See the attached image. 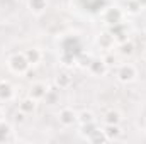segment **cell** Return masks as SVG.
I'll return each instance as SVG.
<instances>
[{
    "label": "cell",
    "mask_w": 146,
    "mask_h": 144,
    "mask_svg": "<svg viewBox=\"0 0 146 144\" xmlns=\"http://www.w3.org/2000/svg\"><path fill=\"white\" fill-rule=\"evenodd\" d=\"M29 61H27V58L24 56V54H14V56H10L9 58V68L12 70L14 73H26L29 70Z\"/></svg>",
    "instance_id": "1"
},
{
    "label": "cell",
    "mask_w": 146,
    "mask_h": 144,
    "mask_svg": "<svg viewBox=\"0 0 146 144\" xmlns=\"http://www.w3.org/2000/svg\"><path fill=\"white\" fill-rule=\"evenodd\" d=\"M61 49H63V53H70L73 56H80L82 53H83V49H82V42L78 41V37H66L65 41H63V44H61Z\"/></svg>",
    "instance_id": "2"
},
{
    "label": "cell",
    "mask_w": 146,
    "mask_h": 144,
    "mask_svg": "<svg viewBox=\"0 0 146 144\" xmlns=\"http://www.w3.org/2000/svg\"><path fill=\"white\" fill-rule=\"evenodd\" d=\"M117 78H119V81H122V83H131V81L136 78V68H134L133 65H122V66H119V70H117Z\"/></svg>",
    "instance_id": "3"
},
{
    "label": "cell",
    "mask_w": 146,
    "mask_h": 144,
    "mask_svg": "<svg viewBox=\"0 0 146 144\" xmlns=\"http://www.w3.org/2000/svg\"><path fill=\"white\" fill-rule=\"evenodd\" d=\"M122 10L119 7H109L106 12H104V20L109 24V26H115V24H121L122 20Z\"/></svg>",
    "instance_id": "4"
},
{
    "label": "cell",
    "mask_w": 146,
    "mask_h": 144,
    "mask_svg": "<svg viewBox=\"0 0 146 144\" xmlns=\"http://www.w3.org/2000/svg\"><path fill=\"white\" fill-rule=\"evenodd\" d=\"M107 65H106V61H104V58L100 59V58H92V61H90V65H88V70L90 73L94 75V76H104L106 73H107Z\"/></svg>",
    "instance_id": "5"
},
{
    "label": "cell",
    "mask_w": 146,
    "mask_h": 144,
    "mask_svg": "<svg viewBox=\"0 0 146 144\" xmlns=\"http://www.w3.org/2000/svg\"><path fill=\"white\" fill-rule=\"evenodd\" d=\"M76 112L73 110V108H63L61 112H60V122L65 126V127H70V126H73L75 122H76Z\"/></svg>",
    "instance_id": "6"
},
{
    "label": "cell",
    "mask_w": 146,
    "mask_h": 144,
    "mask_svg": "<svg viewBox=\"0 0 146 144\" xmlns=\"http://www.w3.org/2000/svg\"><path fill=\"white\" fill-rule=\"evenodd\" d=\"M14 97V88L9 81L2 80L0 81V102H9Z\"/></svg>",
    "instance_id": "7"
},
{
    "label": "cell",
    "mask_w": 146,
    "mask_h": 144,
    "mask_svg": "<svg viewBox=\"0 0 146 144\" xmlns=\"http://www.w3.org/2000/svg\"><path fill=\"white\" fill-rule=\"evenodd\" d=\"M80 3H82V7H83L85 10L95 14V12H99V10L104 9L106 0H80Z\"/></svg>",
    "instance_id": "8"
},
{
    "label": "cell",
    "mask_w": 146,
    "mask_h": 144,
    "mask_svg": "<svg viewBox=\"0 0 146 144\" xmlns=\"http://www.w3.org/2000/svg\"><path fill=\"white\" fill-rule=\"evenodd\" d=\"M46 92H48V88H46L44 83H34L29 90V97L34 98V100H41V98H44Z\"/></svg>",
    "instance_id": "9"
},
{
    "label": "cell",
    "mask_w": 146,
    "mask_h": 144,
    "mask_svg": "<svg viewBox=\"0 0 146 144\" xmlns=\"http://www.w3.org/2000/svg\"><path fill=\"white\" fill-rule=\"evenodd\" d=\"M114 36L110 34V32H102L100 36H99V39H97V44L100 46V49H106V51H109L110 48L114 46Z\"/></svg>",
    "instance_id": "10"
},
{
    "label": "cell",
    "mask_w": 146,
    "mask_h": 144,
    "mask_svg": "<svg viewBox=\"0 0 146 144\" xmlns=\"http://www.w3.org/2000/svg\"><path fill=\"white\" fill-rule=\"evenodd\" d=\"M27 5H29L31 12H34V14H42V12L46 10V7H48V0H29Z\"/></svg>",
    "instance_id": "11"
},
{
    "label": "cell",
    "mask_w": 146,
    "mask_h": 144,
    "mask_svg": "<svg viewBox=\"0 0 146 144\" xmlns=\"http://www.w3.org/2000/svg\"><path fill=\"white\" fill-rule=\"evenodd\" d=\"M58 90H60L58 87H51V88H48V92H46V95H44V100H46L48 105H54V104L58 102V98H60Z\"/></svg>",
    "instance_id": "12"
},
{
    "label": "cell",
    "mask_w": 146,
    "mask_h": 144,
    "mask_svg": "<svg viewBox=\"0 0 146 144\" xmlns=\"http://www.w3.org/2000/svg\"><path fill=\"white\" fill-rule=\"evenodd\" d=\"M24 56L27 58V61H29V65H37L39 61H41V51L36 49V48H31V49H26V53H24Z\"/></svg>",
    "instance_id": "13"
},
{
    "label": "cell",
    "mask_w": 146,
    "mask_h": 144,
    "mask_svg": "<svg viewBox=\"0 0 146 144\" xmlns=\"http://www.w3.org/2000/svg\"><path fill=\"white\" fill-rule=\"evenodd\" d=\"M34 108H36V100L31 98V97H29V98H24V100L19 104V110H22L26 115H27V114H33Z\"/></svg>",
    "instance_id": "14"
},
{
    "label": "cell",
    "mask_w": 146,
    "mask_h": 144,
    "mask_svg": "<svg viewBox=\"0 0 146 144\" xmlns=\"http://www.w3.org/2000/svg\"><path fill=\"white\" fill-rule=\"evenodd\" d=\"M107 139H117L121 136V129H119V124H106V129H104Z\"/></svg>",
    "instance_id": "15"
},
{
    "label": "cell",
    "mask_w": 146,
    "mask_h": 144,
    "mask_svg": "<svg viewBox=\"0 0 146 144\" xmlns=\"http://www.w3.org/2000/svg\"><path fill=\"white\" fill-rule=\"evenodd\" d=\"M70 83H72V76L68 73H60L56 76V87L58 88H66V87H70Z\"/></svg>",
    "instance_id": "16"
},
{
    "label": "cell",
    "mask_w": 146,
    "mask_h": 144,
    "mask_svg": "<svg viewBox=\"0 0 146 144\" xmlns=\"http://www.w3.org/2000/svg\"><path fill=\"white\" fill-rule=\"evenodd\" d=\"M104 122H106V124H119V122H121V112H117V110H109V112L104 115Z\"/></svg>",
    "instance_id": "17"
},
{
    "label": "cell",
    "mask_w": 146,
    "mask_h": 144,
    "mask_svg": "<svg viewBox=\"0 0 146 144\" xmlns=\"http://www.w3.org/2000/svg\"><path fill=\"white\" fill-rule=\"evenodd\" d=\"M76 120H78L80 124H88V122H94L95 117H94V112H90V110H82V112L76 115Z\"/></svg>",
    "instance_id": "18"
},
{
    "label": "cell",
    "mask_w": 146,
    "mask_h": 144,
    "mask_svg": "<svg viewBox=\"0 0 146 144\" xmlns=\"http://www.w3.org/2000/svg\"><path fill=\"white\" fill-rule=\"evenodd\" d=\"M61 63L66 66V68H72V66H75L76 65V56H73V54H70V53H61Z\"/></svg>",
    "instance_id": "19"
},
{
    "label": "cell",
    "mask_w": 146,
    "mask_h": 144,
    "mask_svg": "<svg viewBox=\"0 0 146 144\" xmlns=\"http://www.w3.org/2000/svg\"><path fill=\"white\" fill-rule=\"evenodd\" d=\"M133 53H134V42H133V41H124V42H121V54L131 56Z\"/></svg>",
    "instance_id": "20"
},
{
    "label": "cell",
    "mask_w": 146,
    "mask_h": 144,
    "mask_svg": "<svg viewBox=\"0 0 146 144\" xmlns=\"http://www.w3.org/2000/svg\"><path fill=\"white\" fill-rule=\"evenodd\" d=\"M95 131H97V124H95V120H94V122H88V124H82V134H83V136L90 137Z\"/></svg>",
    "instance_id": "21"
},
{
    "label": "cell",
    "mask_w": 146,
    "mask_h": 144,
    "mask_svg": "<svg viewBox=\"0 0 146 144\" xmlns=\"http://www.w3.org/2000/svg\"><path fill=\"white\" fill-rule=\"evenodd\" d=\"M92 143H107L109 139H107V136H106V132L104 131H100V129H97L90 137H88Z\"/></svg>",
    "instance_id": "22"
},
{
    "label": "cell",
    "mask_w": 146,
    "mask_h": 144,
    "mask_svg": "<svg viewBox=\"0 0 146 144\" xmlns=\"http://www.w3.org/2000/svg\"><path fill=\"white\" fill-rule=\"evenodd\" d=\"M10 124H7V122H2L0 120V141H7V137H9V134H10Z\"/></svg>",
    "instance_id": "23"
},
{
    "label": "cell",
    "mask_w": 146,
    "mask_h": 144,
    "mask_svg": "<svg viewBox=\"0 0 146 144\" xmlns=\"http://www.w3.org/2000/svg\"><path fill=\"white\" fill-rule=\"evenodd\" d=\"M126 9H127V12H129V14H138V12L141 10V7H139L138 0H127V2H126Z\"/></svg>",
    "instance_id": "24"
},
{
    "label": "cell",
    "mask_w": 146,
    "mask_h": 144,
    "mask_svg": "<svg viewBox=\"0 0 146 144\" xmlns=\"http://www.w3.org/2000/svg\"><path fill=\"white\" fill-rule=\"evenodd\" d=\"M14 119H15V122H24V119H26V114H24L22 110H19V112H15Z\"/></svg>",
    "instance_id": "25"
},
{
    "label": "cell",
    "mask_w": 146,
    "mask_h": 144,
    "mask_svg": "<svg viewBox=\"0 0 146 144\" xmlns=\"http://www.w3.org/2000/svg\"><path fill=\"white\" fill-rule=\"evenodd\" d=\"M104 61H106V65H107V66H112V65L115 63V58H114L112 54H107V56L104 58Z\"/></svg>",
    "instance_id": "26"
},
{
    "label": "cell",
    "mask_w": 146,
    "mask_h": 144,
    "mask_svg": "<svg viewBox=\"0 0 146 144\" xmlns=\"http://www.w3.org/2000/svg\"><path fill=\"white\" fill-rule=\"evenodd\" d=\"M138 3H139V7H141V9H145V7H146V0H138Z\"/></svg>",
    "instance_id": "27"
},
{
    "label": "cell",
    "mask_w": 146,
    "mask_h": 144,
    "mask_svg": "<svg viewBox=\"0 0 146 144\" xmlns=\"http://www.w3.org/2000/svg\"><path fill=\"white\" fill-rule=\"evenodd\" d=\"M2 117H3V112H2V108H0V120H2Z\"/></svg>",
    "instance_id": "28"
},
{
    "label": "cell",
    "mask_w": 146,
    "mask_h": 144,
    "mask_svg": "<svg viewBox=\"0 0 146 144\" xmlns=\"http://www.w3.org/2000/svg\"><path fill=\"white\" fill-rule=\"evenodd\" d=\"M143 58L146 59V48H145V51H143Z\"/></svg>",
    "instance_id": "29"
}]
</instances>
